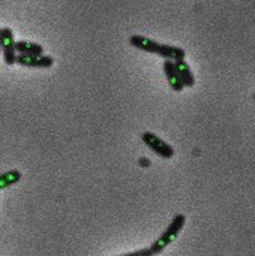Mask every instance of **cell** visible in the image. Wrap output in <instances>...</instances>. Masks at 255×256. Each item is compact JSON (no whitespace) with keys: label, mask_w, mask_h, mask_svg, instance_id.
Wrapping results in <instances>:
<instances>
[{"label":"cell","mask_w":255,"mask_h":256,"mask_svg":"<svg viewBox=\"0 0 255 256\" xmlns=\"http://www.w3.org/2000/svg\"><path fill=\"white\" fill-rule=\"evenodd\" d=\"M185 224H186V216L185 214H176V216H173V219H171V222L168 224V226H167V230L152 243V246H150V250H152V254L153 256L156 255H161L177 237H179V234L182 232V230H183V226H185Z\"/></svg>","instance_id":"1"},{"label":"cell","mask_w":255,"mask_h":256,"mask_svg":"<svg viewBox=\"0 0 255 256\" xmlns=\"http://www.w3.org/2000/svg\"><path fill=\"white\" fill-rule=\"evenodd\" d=\"M141 141H143V144H146L152 152H155L162 159H171L174 156L173 146H170L167 141H164L162 138H159L153 132H143Z\"/></svg>","instance_id":"2"},{"label":"cell","mask_w":255,"mask_h":256,"mask_svg":"<svg viewBox=\"0 0 255 256\" xmlns=\"http://www.w3.org/2000/svg\"><path fill=\"white\" fill-rule=\"evenodd\" d=\"M15 36L11 27H2V52H3V62L11 66L17 63V50H15Z\"/></svg>","instance_id":"3"},{"label":"cell","mask_w":255,"mask_h":256,"mask_svg":"<svg viewBox=\"0 0 255 256\" xmlns=\"http://www.w3.org/2000/svg\"><path fill=\"white\" fill-rule=\"evenodd\" d=\"M17 64L24 68H38V69H48L54 64V57L48 54L42 56H23L17 54Z\"/></svg>","instance_id":"4"},{"label":"cell","mask_w":255,"mask_h":256,"mask_svg":"<svg viewBox=\"0 0 255 256\" xmlns=\"http://www.w3.org/2000/svg\"><path fill=\"white\" fill-rule=\"evenodd\" d=\"M129 44L134 46V48H138L144 52H150V54H156L159 52V48H161V44L147 38V36H143V34H132L129 38Z\"/></svg>","instance_id":"5"},{"label":"cell","mask_w":255,"mask_h":256,"mask_svg":"<svg viewBox=\"0 0 255 256\" xmlns=\"http://www.w3.org/2000/svg\"><path fill=\"white\" fill-rule=\"evenodd\" d=\"M162 69H164L167 82L170 84L171 90H174L176 93H180V92L185 88V86H183V82H182V80H180V76H179V74H177V70H176V68H174V62H171V60H164Z\"/></svg>","instance_id":"6"},{"label":"cell","mask_w":255,"mask_h":256,"mask_svg":"<svg viewBox=\"0 0 255 256\" xmlns=\"http://www.w3.org/2000/svg\"><path fill=\"white\" fill-rule=\"evenodd\" d=\"M159 57H162L164 60H171V62H177V60H185L186 58V51L180 46L176 45H168V44H161Z\"/></svg>","instance_id":"7"},{"label":"cell","mask_w":255,"mask_h":256,"mask_svg":"<svg viewBox=\"0 0 255 256\" xmlns=\"http://www.w3.org/2000/svg\"><path fill=\"white\" fill-rule=\"evenodd\" d=\"M174 68H176V70H177V74H179V76H180L185 87H194L195 86V76H194L192 69H191V66L188 64L186 60L174 62Z\"/></svg>","instance_id":"8"},{"label":"cell","mask_w":255,"mask_h":256,"mask_svg":"<svg viewBox=\"0 0 255 256\" xmlns=\"http://www.w3.org/2000/svg\"><path fill=\"white\" fill-rule=\"evenodd\" d=\"M15 50H17V54H23V56H42V54H45L44 46L41 44L30 42V40H17Z\"/></svg>","instance_id":"9"},{"label":"cell","mask_w":255,"mask_h":256,"mask_svg":"<svg viewBox=\"0 0 255 256\" xmlns=\"http://www.w3.org/2000/svg\"><path fill=\"white\" fill-rule=\"evenodd\" d=\"M21 180V172L18 170H8L0 174V190L17 184Z\"/></svg>","instance_id":"10"},{"label":"cell","mask_w":255,"mask_h":256,"mask_svg":"<svg viewBox=\"0 0 255 256\" xmlns=\"http://www.w3.org/2000/svg\"><path fill=\"white\" fill-rule=\"evenodd\" d=\"M117 256H153L150 248H143V249H138V250H134V252H129V254H123V255Z\"/></svg>","instance_id":"11"},{"label":"cell","mask_w":255,"mask_h":256,"mask_svg":"<svg viewBox=\"0 0 255 256\" xmlns=\"http://www.w3.org/2000/svg\"><path fill=\"white\" fill-rule=\"evenodd\" d=\"M138 165H140L141 168H149V166L152 165V160H150L149 158H140V159H138Z\"/></svg>","instance_id":"12"},{"label":"cell","mask_w":255,"mask_h":256,"mask_svg":"<svg viewBox=\"0 0 255 256\" xmlns=\"http://www.w3.org/2000/svg\"><path fill=\"white\" fill-rule=\"evenodd\" d=\"M0 52H2V27H0Z\"/></svg>","instance_id":"13"},{"label":"cell","mask_w":255,"mask_h":256,"mask_svg":"<svg viewBox=\"0 0 255 256\" xmlns=\"http://www.w3.org/2000/svg\"><path fill=\"white\" fill-rule=\"evenodd\" d=\"M254 100H255V93H254Z\"/></svg>","instance_id":"14"}]
</instances>
